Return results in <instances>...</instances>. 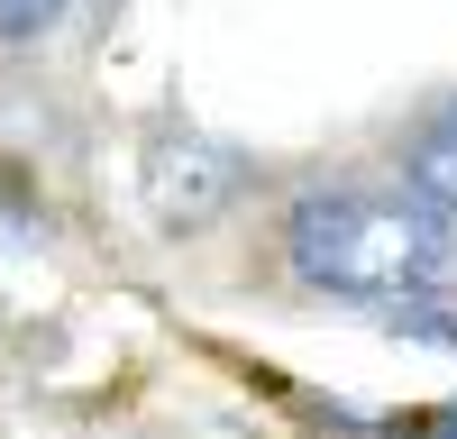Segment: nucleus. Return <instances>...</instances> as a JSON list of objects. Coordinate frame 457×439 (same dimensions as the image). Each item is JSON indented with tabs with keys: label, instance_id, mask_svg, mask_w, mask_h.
I'll list each match as a JSON object with an SVG mask.
<instances>
[{
	"label": "nucleus",
	"instance_id": "f03ea898",
	"mask_svg": "<svg viewBox=\"0 0 457 439\" xmlns=\"http://www.w3.org/2000/svg\"><path fill=\"white\" fill-rule=\"evenodd\" d=\"M403 193H421L430 211H448V220H457V101H448V110H430L421 137L403 146Z\"/></svg>",
	"mask_w": 457,
	"mask_h": 439
},
{
	"label": "nucleus",
	"instance_id": "f257e3e1",
	"mask_svg": "<svg viewBox=\"0 0 457 439\" xmlns=\"http://www.w3.org/2000/svg\"><path fill=\"white\" fill-rule=\"evenodd\" d=\"M284 266L329 302H421L457 266V220L421 193L385 183H329L284 211Z\"/></svg>",
	"mask_w": 457,
	"mask_h": 439
}]
</instances>
